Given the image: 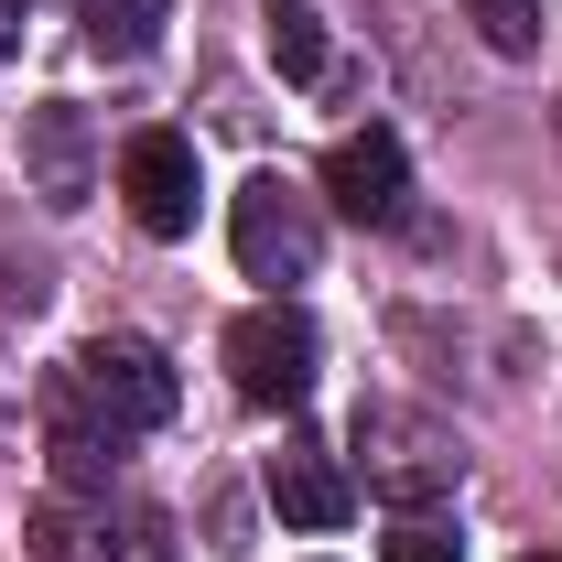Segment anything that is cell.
I'll list each match as a JSON object with an SVG mask.
<instances>
[{
    "label": "cell",
    "instance_id": "cell-1",
    "mask_svg": "<svg viewBox=\"0 0 562 562\" xmlns=\"http://www.w3.org/2000/svg\"><path fill=\"white\" fill-rule=\"evenodd\" d=\"M66 412H87V422H109L120 443L131 432H162L173 422V357L151 347V336H87V347L66 357V390H55Z\"/></svg>",
    "mask_w": 562,
    "mask_h": 562
},
{
    "label": "cell",
    "instance_id": "cell-2",
    "mask_svg": "<svg viewBox=\"0 0 562 562\" xmlns=\"http://www.w3.org/2000/svg\"><path fill=\"white\" fill-rule=\"evenodd\" d=\"M357 465H368V487L390 508H432V497L465 487V443L432 412H401V401H368L357 412Z\"/></svg>",
    "mask_w": 562,
    "mask_h": 562
},
{
    "label": "cell",
    "instance_id": "cell-3",
    "mask_svg": "<svg viewBox=\"0 0 562 562\" xmlns=\"http://www.w3.org/2000/svg\"><path fill=\"white\" fill-rule=\"evenodd\" d=\"M33 562H184V552H173L162 508L98 487V497H44L33 508Z\"/></svg>",
    "mask_w": 562,
    "mask_h": 562
},
{
    "label": "cell",
    "instance_id": "cell-4",
    "mask_svg": "<svg viewBox=\"0 0 562 562\" xmlns=\"http://www.w3.org/2000/svg\"><path fill=\"white\" fill-rule=\"evenodd\" d=\"M227 238H238V271L271 281V303H292V281H314V260H325V216H314L303 184H281V173H249L238 184Z\"/></svg>",
    "mask_w": 562,
    "mask_h": 562
},
{
    "label": "cell",
    "instance_id": "cell-5",
    "mask_svg": "<svg viewBox=\"0 0 562 562\" xmlns=\"http://www.w3.org/2000/svg\"><path fill=\"white\" fill-rule=\"evenodd\" d=\"M314 368H325V336H314L303 303H260V314L227 325V379H238V401H260V412H292V401L314 390Z\"/></svg>",
    "mask_w": 562,
    "mask_h": 562
},
{
    "label": "cell",
    "instance_id": "cell-6",
    "mask_svg": "<svg viewBox=\"0 0 562 562\" xmlns=\"http://www.w3.org/2000/svg\"><path fill=\"white\" fill-rule=\"evenodd\" d=\"M120 195H131L140 238H184V227H195V206H206L195 140H184V131H140L131 151H120Z\"/></svg>",
    "mask_w": 562,
    "mask_h": 562
},
{
    "label": "cell",
    "instance_id": "cell-7",
    "mask_svg": "<svg viewBox=\"0 0 562 562\" xmlns=\"http://www.w3.org/2000/svg\"><path fill=\"white\" fill-rule=\"evenodd\" d=\"M22 173H33L44 206H87L98 195V131H87V109H66V98L22 109Z\"/></svg>",
    "mask_w": 562,
    "mask_h": 562
},
{
    "label": "cell",
    "instance_id": "cell-8",
    "mask_svg": "<svg viewBox=\"0 0 562 562\" xmlns=\"http://www.w3.org/2000/svg\"><path fill=\"white\" fill-rule=\"evenodd\" d=\"M325 195H336V216H357V227H401V206H412L401 140L390 131H347L336 151H325Z\"/></svg>",
    "mask_w": 562,
    "mask_h": 562
},
{
    "label": "cell",
    "instance_id": "cell-9",
    "mask_svg": "<svg viewBox=\"0 0 562 562\" xmlns=\"http://www.w3.org/2000/svg\"><path fill=\"white\" fill-rule=\"evenodd\" d=\"M260 487H271V508H281V519H292V530H336V519H347V508H357L347 465H336L325 443H303V432H292V443H281V454H271V476H260Z\"/></svg>",
    "mask_w": 562,
    "mask_h": 562
},
{
    "label": "cell",
    "instance_id": "cell-10",
    "mask_svg": "<svg viewBox=\"0 0 562 562\" xmlns=\"http://www.w3.org/2000/svg\"><path fill=\"white\" fill-rule=\"evenodd\" d=\"M260 44H271V66L292 87H325L336 76V44H325V11L314 0H260Z\"/></svg>",
    "mask_w": 562,
    "mask_h": 562
},
{
    "label": "cell",
    "instance_id": "cell-11",
    "mask_svg": "<svg viewBox=\"0 0 562 562\" xmlns=\"http://www.w3.org/2000/svg\"><path fill=\"white\" fill-rule=\"evenodd\" d=\"M162 22H173V0H87V55L140 66V55L162 44Z\"/></svg>",
    "mask_w": 562,
    "mask_h": 562
},
{
    "label": "cell",
    "instance_id": "cell-12",
    "mask_svg": "<svg viewBox=\"0 0 562 562\" xmlns=\"http://www.w3.org/2000/svg\"><path fill=\"white\" fill-rule=\"evenodd\" d=\"M465 22H476V44L487 55H541V0H465Z\"/></svg>",
    "mask_w": 562,
    "mask_h": 562
},
{
    "label": "cell",
    "instance_id": "cell-13",
    "mask_svg": "<svg viewBox=\"0 0 562 562\" xmlns=\"http://www.w3.org/2000/svg\"><path fill=\"white\" fill-rule=\"evenodd\" d=\"M379 562H465V530H454V519H432V508H401V519H390V541H379Z\"/></svg>",
    "mask_w": 562,
    "mask_h": 562
},
{
    "label": "cell",
    "instance_id": "cell-14",
    "mask_svg": "<svg viewBox=\"0 0 562 562\" xmlns=\"http://www.w3.org/2000/svg\"><path fill=\"white\" fill-rule=\"evenodd\" d=\"M530 562H541V552H530Z\"/></svg>",
    "mask_w": 562,
    "mask_h": 562
},
{
    "label": "cell",
    "instance_id": "cell-15",
    "mask_svg": "<svg viewBox=\"0 0 562 562\" xmlns=\"http://www.w3.org/2000/svg\"><path fill=\"white\" fill-rule=\"evenodd\" d=\"M552 120H562V109H552Z\"/></svg>",
    "mask_w": 562,
    "mask_h": 562
}]
</instances>
